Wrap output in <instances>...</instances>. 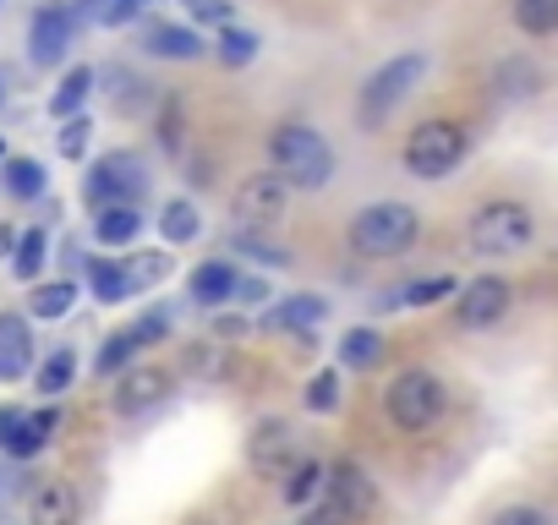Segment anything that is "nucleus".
Returning <instances> with one entry per match:
<instances>
[{"mask_svg":"<svg viewBox=\"0 0 558 525\" xmlns=\"http://www.w3.org/2000/svg\"><path fill=\"white\" fill-rule=\"evenodd\" d=\"M268 170L286 181L291 192H324L335 181V148L324 143L318 126L291 121V126H279L268 137Z\"/></svg>","mask_w":558,"mask_h":525,"instance_id":"1","label":"nucleus"},{"mask_svg":"<svg viewBox=\"0 0 558 525\" xmlns=\"http://www.w3.org/2000/svg\"><path fill=\"white\" fill-rule=\"evenodd\" d=\"M465 241L482 257H514V252H525L536 241V213L525 203H514V197H493V203H482L465 219Z\"/></svg>","mask_w":558,"mask_h":525,"instance_id":"2","label":"nucleus"},{"mask_svg":"<svg viewBox=\"0 0 558 525\" xmlns=\"http://www.w3.org/2000/svg\"><path fill=\"white\" fill-rule=\"evenodd\" d=\"M422 235V213L411 203H367L351 219V252L362 257H405Z\"/></svg>","mask_w":558,"mask_h":525,"instance_id":"3","label":"nucleus"},{"mask_svg":"<svg viewBox=\"0 0 558 525\" xmlns=\"http://www.w3.org/2000/svg\"><path fill=\"white\" fill-rule=\"evenodd\" d=\"M384 411H389V422H395L400 432H433V427L444 422V411H449V389H444L438 373L405 367V373L384 389Z\"/></svg>","mask_w":558,"mask_h":525,"instance_id":"4","label":"nucleus"},{"mask_svg":"<svg viewBox=\"0 0 558 525\" xmlns=\"http://www.w3.org/2000/svg\"><path fill=\"white\" fill-rule=\"evenodd\" d=\"M465 154H471V137H465L460 121H422L405 137V154L400 159H405V170L416 181H444V175H454L465 164Z\"/></svg>","mask_w":558,"mask_h":525,"instance_id":"5","label":"nucleus"},{"mask_svg":"<svg viewBox=\"0 0 558 525\" xmlns=\"http://www.w3.org/2000/svg\"><path fill=\"white\" fill-rule=\"evenodd\" d=\"M422 77H427V56H416V50L384 61V66L362 83V105H356V110H362V126H384V121L395 115V105H400Z\"/></svg>","mask_w":558,"mask_h":525,"instance_id":"6","label":"nucleus"},{"mask_svg":"<svg viewBox=\"0 0 558 525\" xmlns=\"http://www.w3.org/2000/svg\"><path fill=\"white\" fill-rule=\"evenodd\" d=\"M143 192H148V170H143V159H137V154H126V148L99 154V159L88 164V175H83V203H94V208L137 203Z\"/></svg>","mask_w":558,"mask_h":525,"instance_id":"7","label":"nucleus"},{"mask_svg":"<svg viewBox=\"0 0 558 525\" xmlns=\"http://www.w3.org/2000/svg\"><path fill=\"white\" fill-rule=\"evenodd\" d=\"M286 208H291V186L279 181L274 170L246 175V181L235 186V197H230V219H235V230H257V235L286 219Z\"/></svg>","mask_w":558,"mask_h":525,"instance_id":"8","label":"nucleus"},{"mask_svg":"<svg viewBox=\"0 0 558 525\" xmlns=\"http://www.w3.org/2000/svg\"><path fill=\"white\" fill-rule=\"evenodd\" d=\"M509 307H514V285L504 274H476L454 296V323L471 329V334H482V329H498L509 318Z\"/></svg>","mask_w":558,"mask_h":525,"instance_id":"9","label":"nucleus"},{"mask_svg":"<svg viewBox=\"0 0 558 525\" xmlns=\"http://www.w3.org/2000/svg\"><path fill=\"white\" fill-rule=\"evenodd\" d=\"M296 460H302V449H296V432H291L286 416H263V422L252 427V438H246V465H252L257 476H286Z\"/></svg>","mask_w":558,"mask_h":525,"instance_id":"10","label":"nucleus"},{"mask_svg":"<svg viewBox=\"0 0 558 525\" xmlns=\"http://www.w3.org/2000/svg\"><path fill=\"white\" fill-rule=\"evenodd\" d=\"M175 394V378L165 373V367H154V362H132L121 378H116V411L121 416H143V411H154V405H165Z\"/></svg>","mask_w":558,"mask_h":525,"instance_id":"11","label":"nucleus"},{"mask_svg":"<svg viewBox=\"0 0 558 525\" xmlns=\"http://www.w3.org/2000/svg\"><path fill=\"white\" fill-rule=\"evenodd\" d=\"M72 39H77V12H72V7L50 0V7L34 12V28H28V56H34V66H56V61H66Z\"/></svg>","mask_w":558,"mask_h":525,"instance_id":"12","label":"nucleus"},{"mask_svg":"<svg viewBox=\"0 0 558 525\" xmlns=\"http://www.w3.org/2000/svg\"><path fill=\"white\" fill-rule=\"evenodd\" d=\"M324 498H329L335 509H345L356 525L378 509V487H373V476H367L356 460H335V465H329V476H324Z\"/></svg>","mask_w":558,"mask_h":525,"instance_id":"13","label":"nucleus"},{"mask_svg":"<svg viewBox=\"0 0 558 525\" xmlns=\"http://www.w3.org/2000/svg\"><path fill=\"white\" fill-rule=\"evenodd\" d=\"M235 285H241V274H235L230 257H203L197 269L186 274V296L197 307H230L235 302Z\"/></svg>","mask_w":558,"mask_h":525,"instance_id":"14","label":"nucleus"},{"mask_svg":"<svg viewBox=\"0 0 558 525\" xmlns=\"http://www.w3.org/2000/svg\"><path fill=\"white\" fill-rule=\"evenodd\" d=\"M34 373V329L23 313H0V383Z\"/></svg>","mask_w":558,"mask_h":525,"instance_id":"15","label":"nucleus"},{"mask_svg":"<svg viewBox=\"0 0 558 525\" xmlns=\"http://www.w3.org/2000/svg\"><path fill=\"white\" fill-rule=\"evenodd\" d=\"M324 318H329V302H324L318 291H302V296H286V302H279L257 329H268V334H313Z\"/></svg>","mask_w":558,"mask_h":525,"instance_id":"16","label":"nucleus"},{"mask_svg":"<svg viewBox=\"0 0 558 525\" xmlns=\"http://www.w3.org/2000/svg\"><path fill=\"white\" fill-rule=\"evenodd\" d=\"M143 50L154 61H197L208 45H203V34L192 23H148L143 28Z\"/></svg>","mask_w":558,"mask_h":525,"instance_id":"17","label":"nucleus"},{"mask_svg":"<svg viewBox=\"0 0 558 525\" xmlns=\"http://www.w3.org/2000/svg\"><path fill=\"white\" fill-rule=\"evenodd\" d=\"M83 520V498L66 476H50L39 492H34V525H77Z\"/></svg>","mask_w":558,"mask_h":525,"instance_id":"18","label":"nucleus"},{"mask_svg":"<svg viewBox=\"0 0 558 525\" xmlns=\"http://www.w3.org/2000/svg\"><path fill=\"white\" fill-rule=\"evenodd\" d=\"M56 427H61V411H56V405L28 411V416H23V427L7 438V454H12V460H34V454H45V443L56 438Z\"/></svg>","mask_w":558,"mask_h":525,"instance_id":"19","label":"nucleus"},{"mask_svg":"<svg viewBox=\"0 0 558 525\" xmlns=\"http://www.w3.org/2000/svg\"><path fill=\"white\" fill-rule=\"evenodd\" d=\"M137 235H143L137 203H110V208L94 213V241H99V246H132Z\"/></svg>","mask_w":558,"mask_h":525,"instance_id":"20","label":"nucleus"},{"mask_svg":"<svg viewBox=\"0 0 558 525\" xmlns=\"http://www.w3.org/2000/svg\"><path fill=\"white\" fill-rule=\"evenodd\" d=\"M0 186H7L12 197H23V203H34V197H45L50 175H45L39 159H28V154H7V159H0Z\"/></svg>","mask_w":558,"mask_h":525,"instance_id":"21","label":"nucleus"},{"mask_svg":"<svg viewBox=\"0 0 558 525\" xmlns=\"http://www.w3.org/2000/svg\"><path fill=\"white\" fill-rule=\"evenodd\" d=\"M159 235H165L170 246H192V241L203 235V213H197V203H192V197H170V203L159 208Z\"/></svg>","mask_w":558,"mask_h":525,"instance_id":"22","label":"nucleus"},{"mask_svg":"<svg viewBox=\"0 0 558 525\" xmlns=\"http://www.w3.org/2000/svg\"><path fill=\"white\" fill-rule=\"evenodd\" d=\"M45 262H50V235H45V224H34V230H23V235H17L12 274H17V280H28V285H39Z\"/></svg>","mask_w":558,"mask_h":525,"instance_id":"23","label":"nucleus"},{"mask_svg":"<svg viewBox=\"0 0 558 525\" xmlns=\"http://www.w3.org/2000/svg\"><path fill=\"white\" fill-rule=\"evenodd\" d=\"M324 476H329L324 460H313V454L296 460V465L286 471V503H291V509H307L313 498H324Z\"/></svg>","mask_w":558,"mask_h":525,"instance_id":"24","label":"nucleus"},{"mask_svg":"<svg viewBox=\"0 0 558 525\" xmlns=\"http://www.w3.org/2000/svg\"><path fill=\"white\" fill-rule=\"evenodd\" d=\"M88 291H94L99 302H126V296H137L132 280H126V262H116V257H88Z\"/></svg>","mask_w":558,"mask_h":525,"instance_id":"25","label":"nucleus"},{"mask_svg":"<svg viewBox=\"0 0 558 525\" xmlns=\"http://www.w3.org/2000/svg\"><path fill=\"white\" fill-rule=\"evenodd\" d=\"M384 334L378 329H345V340H340V367H351V373H367V367H378L384 362Z\"/></svg>","mask_w":558,"mask_h":525,"instance_id":"26","label":"nucleus"},{"mask_svg":"<svg viewBox=\"0 0 558 525\" xmlns=\"http://www.w3.org/2000/svg\"><path fill=\"white\" fill-rule=\"evenodd\" d=\"M509 17L525 39H553L558 34V0H514Z\"/></svg>","mask_w":558,"mask_h":525,"instance_id":"27","label":"nucleus"},{"mask_svg":"<svg viewBox=\"0 0 558 525\" xmlns=\"http://www.w3.org/2000/svg\"><path fill=\"white\" fill-rule=\"evenodd\" d=\"M88 94H94V66H72V72L61 77V88H56V99H50V115H61V121H72V115H83V105H88Z\"/></svg>","mask_w":558,"mask_h":525,"instance_id":"28","label":"nucleus"},{"mask_svg":"<svg viewBox=\"0 0 558 525\" xmlns=\"http://www.w3.org/2000/svg\"><path fill=\"white\" fill-rule=\"evenodd\" d=\"M460 296V285H454V274H427V280H411L400 296H395V307H444V302H454Z\"/></svg>","mask_w":558,"mask_h":525,"instance_id":"29","label":"nucleus"},{"mask_svg":"<svg viewBox=\"0 0 558 525\" xmlns=\"http://www.w3.org/2000/svg\"><path fill=\"white\" fill-rule=\"evenodd\" d=\"M72 307H77V285H72V280H45V285H34V296H28V313L45 318V323L66 318Z\"/></svg>","mask_w":558,"mask_h":525,"instance_id":"30","label":"nucleus"},{"mask_svg":"<svg viewBox=\"0 0 558 525\" xmlns=\"http://www.w3.org/2000/svg\"><path fill=\"white\" fill-rule=\"evenodd\" d=\"M72 378H77V351L72 345H56L45 356V367H39V394H66Z\"/></svg>","mask_w":558,"mask_h":525,"instance_id":"31","label":"nucleus"},{"mask_svg":"<svg viewBox=\"0 0 558 525\" xmlns=\"http://www.w3.org/2000/svg\"><path fill=\"white\" fill-rule=\"evenodd\" d=\"M493 83H498V99H531V94H536V83H542V72H536L531 61H520V56H514V61H504V66H498V77H493Z\"/></svg>","mask_w":558,"mask_h":525,"instance_id":"32","label":"nucleus"},{"mask_svg":"<svg viewBox=\"0 0 558 525\" xmlns=\"http://www.w3.org/2000/svg\"><path fill=\"white\" fill-rule=\"evenodd\" d=\"M170 329H175V307H148L126 334H132V345H137V351H154V345H165V340H170Z\"/></svg>","mask_w":558,"mask_h":525,"instance_id":"33","label":"nucleus"},{"mask_svg":"<svg viewBox=\"0 0 558 525\" xmlns=\"http://www.w3.org/2000/svg\"><path fill=\"white\" fill-rule=\"evenodd\" d=\"M235 252H246L252 262H263V269H291V252L279 246V241H268V235H257V230H235V241H230Z\"/></svg>","mask_w":558,"mask_h":525,"instance_id":"34","label":"nucleus"},{"mask_svg":"<svg viewBox=\"0 0 558 525\" xmlns=\"http://www.w3.org/2000/svg\"><path fill=\"white\" fill-rule=\"evenodd\" d=\"M214 50H219V61H225V66H246V61H257V34H252V28H241V23H230V28H219Z\"/></svg>","mask_w":558,"mask_h":525,"instance_id":"35","label":"nucleus"},{"mask_svg":"<svg viewBox=\"0 0 558 525\" xmlns=\"http://www.w3.org/2000/svg\"><path fill=\"white\" fill-rule=\"evenodd\" d=\"M340 389H345V383H340V373H335V367H324V373H313V378H307V394H302V400H307V411H313V416H329V411H340Z\"/></svg>","mask_w":558,"mask_h":525,"instance_id":"36","label":"nucleus"},{"mask_svg":"<svg viewBox=\"0 0 558 525\" xmlns=\"http://www.w3.org/2000/svg\"><path fill=\"white\" fill-rule=\"evenodd\" d=\"M181 367L197 378H219V373H230V351H214L208 340H197V345H181Z\"/></svg>","mask_w":558,"mask_h":525,"instance_id":"37","label":"nucleus"},{"mask_svg":"<svg viewBox=\"0 0 558 525\" xmlns=\"http://www.w3.org/2000/svg\"><path fill=\"white\" fill-rule=\"evenodd\" d=\"M165 274H170V257H165V252H137V257H126L132 291H148V285H159Z\"/></svg>","mask_w":558,"mask_h":525,"instance_id":"38","label":"nucleus"},{"mask_svg":"<svg viewBox=\"0 0 558 525\" xmlns=\"http://www.w3.org/2000/svg\"><path fill=\"white\" fill-rule=\"evenodd\" d=\"M132 356H137L132 334H126V329H116V334L99 345V373H105V378H121V373L132 367Z\"/></svg>","mask_w":558,"mask_h":525,"instance_id":"39","label":"nucleus"},{"mask_svg":"<svg viewBox=\"0 0 558 525\" xmlns=\"http://www.w3.org/2000/svg\"><path fill=\"white\" fill-rule=\"evenodd\" d=\"M88 137H94V121H88V115H72V121L61 126V143H56V148H61V159L83 164V159H88Z\"/></svg>","mask_w":558,"mask_h":525,"instance_id":"40","label":"nucleus"},{"mask_svg":"<svg viewBox=\"0 0 558 525\" xmlns=\"http://www.w3.org/2000/svg\"><path fill=\"white\" fill-rule=\"evenodd\" d=\"M493 525H553V514L542 503H509V509L493 514Z\"/></svg>","mask_w":558,"mask_h":525,"instance_id":"41","label":"nucleus"},{"mask_svg":"<svg viewBox=\"0 0 558 525\" xmlns=\"http://www.w3.org/2000/svg\"><path fill=\"white\" fill-rule=\"evenodd\" d=\"M186 12H192L197 23H208V28H230V23H235L230 0H186Z\"/></svg>","mask_w":558,"mask_h":525,"instance_id":"42","label":"nucleus"},{"mask_svg":"<svg viewBox=\"0 0 558 525\" xmlns=\"http://www.w3.org/2000/svg\"><path fill=\"white\" fill-rule=\"evenodd\" d=\"M137 12H143V0H110V7H105V28H132L137 23Z\"/></svg>","mask_w":558,"mask_h":525,"instance_id":"43","label":"nucleus"},{"mask_svg":"<svg viewBox=\"0 0 558 525\" xmlns=\"http://www.w3.org/2000/svg\"><path fill=\"white\" fill-rule=\"evenodd\" d=\"M307 525H356V520H351V514H345V509H335V503H329V498H324V503H318V509H307Z\"/></svg>","mask_w":558,"mask_h":525,"instance_id":"44","label":"nucleus"},{"mask_svg":"<svg viewBox=\"0 0 558 525\" xmlns=\"http://www.w3.org/2000/svg\"><path fill=\"white\" fill-rule=\"evenodd\" d=\"M165 148H181V105H165V132H159Z\"/></svg>","mask_w":558,"mask_h":525,"instance_id":"45","label":"nucleus"},{"mask_svg":"<svg viewBox=\"0 0 558 525\" xmlns=\"http://www.w3.org/2000/svg\"><path fill=\"white\" fill-rule=\"evenodd\" d=\"M246 329H252V323H246V318H235V313H219V318H214V334H219V340H241Z\"/></svg>","mask_w":558,"mask_h":525,"instance_id":"46","label":"nucleus"},{"mask_svg":"<svg viewBox=\"0 0 558 525\" xmlns=\"http://www.w3.org/2000/svg\"><path fill=\"white\" fill-rule=\"evenodd\" d=\"M23 416H28L23 405H0V449H7V438L23 427Z\"/></svg>","mask_w":558,"mask_h":525,"instance_id":"47","label":"nucleus"},{"mask_svg":"<svg viewBox=\"0 0 558 525\" xmlns=\"http://www.w3.org/2000/svg\"><path fill=\"white\" fill-rule=\"evenodd\" d=\"M235 302H268V280H241L235 285Z\"/></svg>","mask_w":558,"mask_h":525,"instance_id":"48","label":"nucleus"},{"mask_svg":"<svg viewBox=\"0 0 558 525\" xmlns=\"http://www.w3.org/2000/svg\"><path fill=\"white\" fill-rule=\"evenodd\" d=\"M105 7H110V0H72V12H77V17H94V23L105 17Z\"/></svg>","mask_w":558,"mask_h":525,"instance_id":"49","label":"nucleus"},{"mask_svg":"<svg viewBox=\"0 0 558 525\" xmlns=\"http://www.w3.org/2000/svg\"><path fill=\"white\" fill-rule=\"evenodd\" d=\"M12 252H17V230L0 224V257H12Z\"/></svg>","mask_w":558,"mask_h":525,"instance_id":"50","label":"nucleus"},{"mask_svg":"<svg viewBox=\"0 0 558 525\" xmlns=\"http://www.w3.org/2000/svg\"><path fill=\"white\" fill-rule=\"evenodd\" d=\"M0 159H7V137H0Z\"/></svg>","mask_w":558,"mask_h":525,"instance_id":"51","label":"nucleus"}]
</instances>
